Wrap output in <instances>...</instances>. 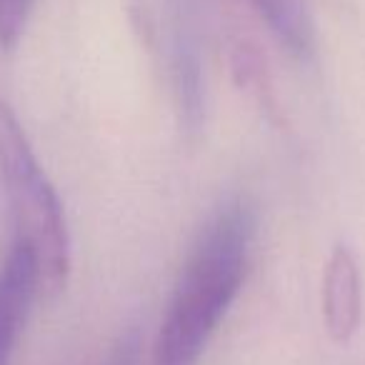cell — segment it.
<instances>
[{"label":"cell","instance_id":"4","mask_svg":"<svg viewBox=\"0 0 365 365\" xmlns=\"http://www.w3.org/2000/svg\"><path fill=\"white\" fill-rule=\"evenodd\" d=\"M38 295L36 258L26 243L16 240L0 268V365H11L31 305Z\"/></svg>","mask_w":365,"mask_h":365},{"label":"cell","instance_id":"2","mask_svg":"<svg viewBox=\"0 0 365 365\" xmlns=\"http://www.w3.org/2000/svg\"><path fill=\"white\" fill-rule=\"evenodd\" d=\"M0 182L11 200L16 240L28 245L38 268V293H63L71 275V233L63 203L38 163L16 113L0 98Z\"/></svg>","mask_w":365,"mask_h":365},{"label":"cell","instance_id":"5","mask_svg":"<svg viewBox=\"0 0 365 365\" xmlns=\"http://www.w3.org/2000/svg\"><path fill=\"white\" fill-rule=\"evenodd\" d=\"M250 6L295 58L313 56L315 28L308 0H250Z\"/></svg>","mask_w":365,"mask_h":365},{"label":"cell","instance_id":"8","mask_svg":"<svg viewBox=\"0 0 365 365\" xmlns=\"http://www.w3.org/2000/svg\"><path fill=\"white\" fill-rule=\"evenodd\" d=\"M138 360H140V338L138 333H128L118 340L103 365H138Z\"/></svg>","mask_w":365,"mask_h":365},{"label":"cell","instance_id":"6","mask_svg":"<svg viewBox=\"0 0 365 365\" xmlns=\"http://www.w3.org/2000/svg\"><path fill=\"white\" fill-rule=\"evenodd\" d=\"M235 76H238L240 86L258 101V106L265 110V115L273 123H280V110H278V103H275L273 88L265 81L263 66H260L255 53H248V51L235 53Z\"/></svg>","mask_w":365,"mask_h":365},{"label":"cell","instance_id":"7","mask_svg":"<svg viewBox=\"0 0 365 365\" xmlns=\"http://www.w3.org/2000/svg\"><path fill=\"white\" fill-rule=\"evenodd\" d=\"M36 0H0V48L13 51L26 33Z\"/></svg>","mask_w":365,"mask_h":365},{"label":"cell","instance_id":"3","mask_svg":"<svg viewBox=\"0 0 365 365\" xmlns=\"http://www.w3.org/2000/svg\"><path fill=\"white\" fill-rule=\"evenodd\" d=\"M323 323L338 345L350 343L363 323V275L348 245H335L325 265Z\"/></svg>","mask_w":365,"mask_h":365},{"label":"cell","instance_id":"1","mask_svg":"<svg viewBox=\"0 0 365 365\" xmlns=\"http://www.w3.org/2000/svg\"><path fill=\"white\" fill-rule=\"evenodd\" d=\"M255 215L243 200L208 220L178 275L153 343V365H198L248 270Z\"/></svg>","mask_w":365,"mask_h":365}]
</instances>
